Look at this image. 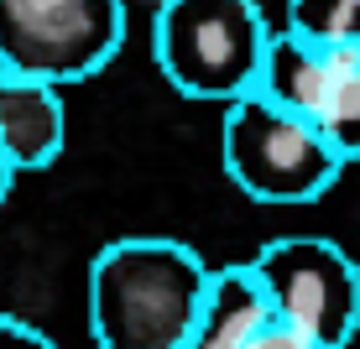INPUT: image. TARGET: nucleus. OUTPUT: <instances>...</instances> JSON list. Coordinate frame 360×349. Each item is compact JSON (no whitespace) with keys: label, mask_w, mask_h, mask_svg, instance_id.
<instances>
[{"label":"nucleus","mask_w":360,"mask_h":349,"mask_svg":"<svg viewBox=\"0 0 360 349\" xmlns=\"http://www.w3.org/2000/svg\"><path fill=\"white\" fill-rule=\"evenodd\" d=\"M126 42V0H0V68L42 84L94 79Z\"/></svg>","instance_id":"39448f33"},{"label":"nucleus","mask_w":360,"mask_h":349,"mask_svg":"<svg viewBox=\"0 0 360 349\" xmlns=\"http://www.w3.org/2000/svg\"><path fill=\"white\" fill-rule=\"evenodd\" d=\"M251 349H319V344L303 339V334H292V329H282V323H271V329H266Z\"/></svg>","instance_id":"9b49d317"},{"label":"nucleus","mask_w":360,"mask_h":349,"mask_svg":"<svg viewBox=\"0 0 360 349\" xmlns=\"http://www.w3.org/2000/svg\"><path fill=\"white\" fill-rule=\"evenodd\" d=\"M314 131L324 136L345 162L360 157V47L345 53V68H340V79H334L324 110H319Z\"/></svg>","instance_id":"6e6552de"},{"label":"nucleus","mask_w":360,"mask_h":349,"mask_svg":"<svg viewBox=\"0 0 360 349\" xmlns=\"http://www.w3.org/2000/svg\"><path fill=\"white\" fill-rule=\"evenodd\" d=\"M0 349H58V339H47L37 323L16 313H0Z\"/></svg>","instance_id":"9d476101"},{"label":"nucleus","mask_w":360,"mask_h":349,"mask_svg":"<svg viewBox=\"0 0 360 349\" xmlns=\"http://www.w3.org/2000/svg\"><path fill=\"white\" fill-rule=\"evenodd\" d=\"M271 323H277L271 297L262 277L251 271V261H230V266L209 271L204 303H198V318L183 349H251Z\"/></svg>","instance_id":"0eeeda50"},{"label":"nucleus","mask_w":360,"mask_h":349,"mask_svg":"<svg viewBox=\"0 0 360 349\" xmlns=\"http://www.w3.org/2000/svg\"><path fill=\"white\" fill-rule=\"evenodd\" d=\"M271 37L256 0H162L152 16V58L183 99L230 110L256 94Z\"/></svg>","instance_id":"f03ea898"},{"label":"nucleus","mask_w":360,"mask_h":349,"mask_svg":"<svg viewBox=\"0 0 360 349\" xmlns=\"http://www.w3.org/2000/svg\"><path fill=\"white\" fill-rule=\"evenodd\" d=\"M219 157L230 183L256 204H314L345 172V157L324 136L266 94H245L225 110Z\"/></svg>","instance_id":"7ed1b4c3"},{"label":"nucleus","mask_w":360,"mask_h":349,"mask_svg":"<svg viewBox=\"0 0 360 349\" xmlns=\"http://www.w3.org/2000/svg\"><path fill=\"white\" fill-rule=\"evenodd\" d=\"M319 47H360V0H288V27Z\"/></svg>","instance_id":"1a4fd4ad"},{"label":"nucleus","mask_w":360,"mask_h":349,"mask_svg":"<svg viewBox=\"0 0 360 349\" xmlns=\"http://www.w3.org/2000/svg\"><path fill=\"white\" fill-rule=\"evenodd\" d=\"M68 105L58 84L0 68V157L11 172H42L63 157Z\"/></svg>","instance_id":"423d86ee"},{"label":"nucleus","mask_w":360,"mask_h":349,"mask_svg":"<svg viewBox=\"0 0 360 349\" xmlns=\"http://www.w3.org/2000/svg\"><path fill=\"white\" fill-rule=\"evenodd\" d=\"M204 256L183 240L131 235L89 261V334L99 349H183L209 287Z\"/></svg>","instance_id":"f257e3e1"},{"label":"nucleus","mask_w":360,"mask_h":349,"mask_svg":"<svg viewBox=\"0 0 360 349\" xmlns=\"http://www.w3.org/2000/svg\"><path fill=\"white\" fill-rule=\"evenodd\" d=\"M245 261L262 277L282 329L314 339L319 349H350L360 334V266L345 245L324 235H277Z\"/></svg>","instance_id":"20e7f679"},{"label":"nucleus","mask_w":360,"mask_h":349,"mask_svg":"<svg viewBox=\"0 0 360 349\" xmlns=\"http://www.w3.org/2000/svg\"><path fill=\"white\" fill-rule=\"evenodd\" d=\"M11 183H16V172H11V167H6V157H0V204L11 198Z\"/></svg>","instance_id":"f8f14e48"}]
</instances>
